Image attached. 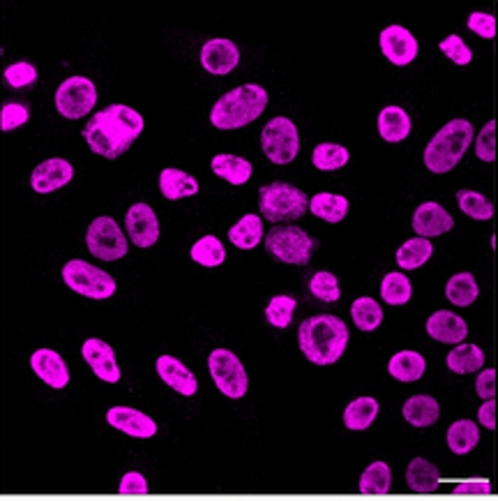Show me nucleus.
Returning a JSON list of instances; mask_svg holds the SVG:
<instances>
[{
    "label": "nucleus",
    "instance_id": "f257e3e1",
    "mask_svg": "<svg viewBox=\"0 0 498 501\" xmlns=\"http://www.w3.org/2000/svg\"><path fill=\"white\" fill-rule=\"evenodd\" d=\"M143 116L127 104H111L97 111L84 127V139L95 155L118 160L143 132Z\"/></svg>",
    "mask_w": 498,
    "mask_h": 501
},
{
    "label": "nucleus",
    "instance_id": "f03ea898",
    "mask_svg": "<svg viewBox=\"0 0 498 501\" xmlns=\"http://www.w3.org/2000/svg\"><path fill=\"white\" fill-rule=\"evenodd\" d=\"M298 344L309 363L332 365L347 351L348 326L335 315L309 316L298 328Z\"/></svg>",
    "mask_w": 498,
    "mask_h": 501
},
{
    "label": "nucleus",
    "instance_id": "7ed1b4c3",
    "mask_svg": "<svg viewBox=\"0 0 498 501\" xmlns=\"http://www.w3.org/2000/svg\"><path fill=\"white\" fill-rule=\"evenodd\" d=\"M268 107V91L258 84L238 86L215 102L210 123L217 130H238L254 123Z\"/></svg>",
    "mask_w": 498,
    "mask_h": 501
},
{
    "label": "nucleus",
    "instance_id": "20e7f679",
    "mask_svg": "<svg viewBox=\"0 0 498 501\" xmlns=\"http://www.w3.org/2000/svg\"><path fill=\"white\" fill-rule=\"evenodd\" d=\"M473 141V125L466 119H454L445 127L431 136L425 148V167L431 174H448L453 171Z\"/></svg>",
    "mask_w": 498,
    "mask_h": 501
},
{
    "label": "nucleus",
    "instance_id": "39448f33",
    "mask_svg": "<svg viewBox=\"0 0 498 501\" xmlns=\"http://www.w3.org/2000/svg\"><path fill=\"white\" fill-rule=\"evenodd\" d=\"M258 209L268 222H296L309 210V197L284 181H274L258 190Z\"/></svg>",
    "mask_w": 498,
    "mask_h": 501
},
{
    "label": "nucleus",
    "instance_id": "423d86ee",
    "mask_svg": "<svg viewBox=\"0 0 498 501\" xmlns=\"http://www.w3.org/2000/svg\"><path fill=\"white\" fill-rule=\"evenodd\" d=\"M62 282L74 293L93 300H107L116 293V280L84 259H72L62 266Z\"/></svg>",
    "mask_w": 498,
    "mask_h": 501
},
{
    "label": "nucleus",
    "instance_id": "0eeeda50",
    "mask_svg": "<svg viewBox=\"0 0 498 501\" xmlns=\"http://www.w3.org/2000/svg\"><path fill=\"white\" fill-rule=\"evenodd\" d=\"M265 250L282 264L305 266L312 259L314 241L307 231L296 225L273 226L265 234Z\"/></svg>",
    "mask_w": 498,
    "mask_h": 501
},
{
    "label": "nucleus",
    "instance_id": "6e6552de",
    "mask_svg": "<svg viewBox=\"0 0 498 501\" xmlns=\"http://www.w3.org/2000/svg\"><path fill=\"white\" fill-rule=\"evenodd\" d=\"M208 370H210V377H213L219 393H225L231 400L245 398L247 389H249V379H247L245 365L233 351L215 349L208 356Z\"/></svg>",
    "mask_w": 498,
    "mask_h": 501
},
{
    "label": "nucleus",
    "instance_id": "1a4fd4ad",
    "mask_svg": "<svg viewBox=\"0 0 498 501\" xmlns=\"http://www.w3.org/2000/svg\"><path fill=\"white\" fill-rule=\"evenodd\" d=\"M261 148L273 164H289L300 152V135L291 119L277 116L261 132Z\"/></svg>",
    "mask_w": 498,
    "mask_h": 501
},
{
    "label": "nucleus",
    "instance_id": "9d476101",
    "mask_svg": "<svg viewBox=\"0 0 498 501\" xmlns=\"http://www.w3.org/2000/svg\"><path fill=\"white\" fill-rule=\"evenodd\" d=\"M86 245H88L90 254H95L102 261H118L127 254V238H125L123 229L107 215L90 222L88 231H86Z\"/></svg>",
    "mask_w": 498,
    "mask_h": 501
},
{
    "label": "nucleus",
    "instance_id": "9b49d317",
    "mask_svg": "<svg viewBox=\"0 0 498 501\" xmlns=\"http://www.w3.org/2000/svg\"><path fill=\"white\" fill-rule=\"evenodd\" d=\"M97 104V88L88 77H69L56 91V109L69 120L84 119Z\"/></svg>",
    "mask_w": 498,
    "mask_h": 501
},
{
    "label": "nucleus",
    "instance_id": "f8f14e48",
    "mask_svg": "<svg viewBox=\"0 0 498 501\" xmlns=\"http://www.w3.org/2000/svg\"><path fill=\"white\" fill-rule=\"evenodd\" d=\"M379 45H381L383 56L392 65H397V68H406L418 56V40L404 26H388V29H383L381 35H379Z\"/></svg>",
    "mask_w": 498,
    "mask_h": 501
},
{
    "label": "nucleus",
    "instance_id": "ddd939ff",
    "mask_svg": "<svg viewBox=\"0 0 498 501\" xmlns=\"http://www.w3.org/2000/svg\"><path fill=\"white\" fill-rule=\"evenodd\" d=\"M125 229L136 248H152L159 238V220L148 203H135L125 215Z\"/></svg>",
    "mask_w": 498,
    "mask_h": 501
},
{
    "label": "nucleus",
    "instance_id": "4468645a",
    "mask_svg": "<svg viewBox=\"0 0 498 501\" xmlns=\"http://www.w3.org/2000/svg\"><path fill=\"white\" fill-rule=\"evenodd\" d=\"M81 356L90 365V370L95 372L97 379L107 383L120 382V367L116 363V351H113L111 344L100 338H88L81 344Z\"/></svg>",
    "mask_w": 498,
    "mask_h": 501
},
{
    "label": "nucleus",
    "instance_id": "2eb2a0df",
    "mask_svg": "<svg viewBox=\"0 0 498 501\" xmlns=\"http://www.w3.org/2000/svg\"><path fill=\"white\" fill-rule=\"evenodd\" d=\"M107 423L127 437H135V439H151L157 434V423L148 414L132 409V407H111L107 411Z\"/></svg>",
    "mask_w": 498,
    "mask_h": 501
},
{
    "label": "nucleus",
    "instance_id": "dca6fc26",
    "mask_svg": "<svg viewBox=\"0 0 498 501\" xmlns=\"http://www.w3.org/2000/svg\"><path fill=\"white\" fill-rule=\"evenodd\" d=\"M74 178V167L62 158H51L39 162L30 174V187L37 194H51L61 190Z\"/></svg>",
    "mask_w": 498,
    "mask_h": 501
},
{
    "label": "nucleus",
    "instance_id": "f3484780",
    "mask_svg": "<svg viewBox=\"0 0 498 501\" xmlns=\"http://www.w3.org/2000/svg\"><path fill=\"white\" fill-rule=\"evenodd\" d=\"M241 62V51L226 37H215L208 40L201 49V65L210 74H229L238 68Z\"/></svg>",
    "mask_w": 498,
    "mask_h": 501
},
{
    "label": "nucleus",
    "instance_id": "a211bd4d",
    "mask_svg": "<svg viewBox=\"0 0 498 501\" xmlns=\"http://www.w3.org/2000/svg\"><path fill=\"white\" fill-rule=\"evenodd\" d=\"M454 226L453 215L437 201L420 203L413 213V231L422 238H437Z\"/></svg>",
    "mask_w": 498,
    "mask_h": 501
},
{
    "label": "nucleus",
    "instance_id": "6ab92c4d",
    "mask_svg": "<svg viewBox=\"0 0 498 501\" xmlns=\"http://www.w3.org/2000/svg\"><path fill=\"white\" fill-rule=\"evenodd\" d=\"M30 367L51 389H65L69 383V367L58 351L42 347L30 356Z\"/></svg>",
    "mask_w": 498,
    "mask_h": 501
},
{
    "label": "nucleus",
    "instance_id": "aec40b11",
    "mask_svg": "<svg viewBox=\"0 0 498 501\" xmlns=\"http://www.w3.org/2000/svg\"><path fill=\"white\" fill-rule=\"evenodd\" d=\"M155 367L159 379L167 383L168 389H174L176 393L185 395V398L196 395V390H199V382H196L194 372H192L185 363H180L178 358H174V356H159Z\"/></svg>",
    "mask_w": 498,
    "mask_h": 501
},
{
    "label": "nucleus",
    "instance_id": "412c9836",
    "mask_svg": "<svg viewBox=\"0 0 498 501\" xmlns=\"http://www.w3.org/2000/svg\"><path fill=\"white\" fill-rule=\"evenodd\" d=\"M427 335L443 344H460L469 335V324L450 310H438L427 319Z\"/></svg>",
    "mask_w": 498,
    "mask_h": 501
},
{
    "label": "nucleus",
    "instance_id": "4be33fe9",
    "mask_svg": "<svg viewBox=\"0 0 498 501\" xmlns=\"http://www.w3.org/2000/svg\"><path fill=\"white\" fill-rule=\"evenodd\" d=\"M379 135L388 144H399L411 135V116L397 104H388L379 113Z\"/></svg>",
    "mask_w": 498,
    "mask_h": 501
},
{
    "label": "nucleus",
    "instance_id": "5701e85b",
    "mask_svg": "<svg viewBox=\"0 0 498 501\" xmlns=\"http://www.w3.org/2000/svg\"><path fill=\"white\" fill-rule=\"evenodd\" d=\"M210 169L215 176L225 178L231 185H245L254 174V167L249 160L241 158V155H229V152H219L210 162Z\"/></svg>",
    "mask_w": 498,
    "mask_h": 501
},
{
    "label": "nucleus",
    "instance_id": "b1692460",
    "mask_svg": "<svg viewBox=\"0 0 498 501\" xmlns=\"http://www.w3.org/2000/svg\"><path fill=\"white\" fill-rule=\"evenodd\" d=\"M427 370V361L425 356L418 354V351L404 349L397 351L392 356L390 363H388V372H390L392 379H397L402 383H413L420 382L422 374Z\"/></svg>",
    "mask_w": 498,
    "mask_h": 501
},
{
    "label": "nucleus",
    "instance_id": "393cba45",
    "mask_svg": "<svg viewBox=\"0 0 498 501\" xmlns=\"http://www.w3.org/2000/svg\"><path fill=\"white\" fill-rule=\"evenodd\" d=\"M159 190H162V197H167L168 201H178V199L199 194V181L187 171L168 167V169H162V174H159Z\"/></svg>",
    "mask_w": 498,
    "mask_h": 501
},
{
    "label": "nucleus",
    "instance_id": "a878e982",
    "mask_svg": "<svg viewBox=\"0 0 498 501\" xmlns=\"http://www.w3.org/2000/svg\"><path fill=\"white\" fill-rule=\"evenodd\" d=\"M406 483L418 495H431L441 483V473L437 464H431L425 457H413L406 467Z\"/></svg>",
    "mask_w": 498,
    "mask_h": 501
},
{
    "label": "nucleus",
    "instance_id": "bb28decb",
    "mask_svg": "<svg viewBox=\"0 0 498 501\" xmlns=\"http://www.w3.org/2000/svg\"><path fill=\"white\" fill-rule=\"evenodd\" d=\"M406 423H411L413 428H429L441 416V407L431 395H413L406 400L402 409Z\"/></svg>",
    "mask_w": 498,
    "mask_h": 501
},
{
    "label": "nucleus",
    "instance_id": "cd10ccee",
    "mask_svg": "<svg viewBox=\"0 0 498 501\" xmlns=\"http://www.w3.org/2000/svg\"><path fill=\"white\" fill-rule=\"evenodd\" d=\"M264 238L265 231L261 215H242L241 220L229 229V241L241 250H254Z\"/></svg>",
    "mask_w": 498,
    "mask_h": 501
},
{
    "label": "nucleus",
    "instance_id": "c85d7f7f",
    "mask_svg": "<svg viewBox=\"0 0 498 501\" xmlns=\"http://www.w3.org/2000/svg\"><path fill=\"white\" fill-rule=\"evenodd\" d=\"M309 213L331 222V225H337L348 215V199L342 194H332V192H319L309 199Z\"/></svg>",
    "mask_w": 498,
    "mask_h": 501
},
{
    "label": "nucleus",
    "instance_id": "c756f323",
    "mask_svg": "<svg viewBox=\"0 0 498 501\" xmlns=\"http://www.w3.org/2000/svg\"><path fill=\"white\" fill-rule=\"evenodd\" d=\"M431 254H434V245L429 238L415 236L397 250V266L402 271H418L431 259Z\"/></svg>",
    "mask_w": 498,
    "mask_h": 501
},
{
    "label": "nucleus",
    "instance_id": "7c9ffc66",
    "mask_svg": "<svg viewBox=\"0 0 498 501\" xmlns=\"http://www.w3.org/2000/svg\"><path fill=\"white\" fill-rule=\"evenodd\" d=\"M379 402L374 398H358V400H353L351 405L344 409V425L353 432H363L376 421L379 416Z\"/></svg>",
    "mask_w": 498,
    "mask_h": 501
},
{
    "label": "nucleus",
    "instance_id": "2f4dec72",
    "mask_svg": "<svg viewBox=\"0 0 498 501\" xmlns=\"http://www.w3.org/2000/svg\"><path fill=\"white\" fill-rule=\"evenodd\" d=\"M450 370L454 374H470V372L482 370L485 365V351L478 347V344H457L453 351L445 358Z\"/></svg>",
    "mask_w": 498,
    "mask_h": 501
},
{
    "label": "nucleus",
    "instance_id": "473e14b6",
    "mask_svg": "<svg viewBox=\"0 0 498 501\" xmlns=\"http://www.w3.org/2000/svg\"><path fill=\"white\" fill-rule=\"evenodd\" d=\"M478 296H480V287H478L476 277L470 273H457L445 284V299L457 308H469V305L476 303Z\"/></svg>",
    "mask_w": 498,
    "mask_h": 501
},
{
    "label": "nucleus",
    "instance_id": "72a5a7b5",
    "mask_svg": "<svg viewBox=\"0 0 498 501\" xmlns=\"http://www.w3.org/2000/svg\"><path fill=\"white\" fill-rule=\"evenodd\" d=\"M390 485H392V469L390 464L386 462H371L370 467L364 469L363 476H360V492L367 497L376 495H388L390 492Z\"/></svg>",
    "mask_w": 498,
    "mask_h": 501
},
{
    "label": "nucleus",
    "instance_id": "f704fd0d",
    "mask_svg": "<svg viewBox=\"0 0 498 501\" xmlns=\"http://www.w3.org/2000/svg\"><path fill=\"white\" fill-rule=\"evenodd\" d=\"M480 441V428L473 421H457L448 430V448L454 456H466L478 446Z\"/></svg>",
    "mask_w": 498,
    "mask_h": 501
},
{
    "label": "nucleus",
    "instance_id": "c9c22d12",
    "mask_svg": "<svg viewBox=\"0 0 498 501\" xmlns=\"http://www.w3.org/2000/svg\"><path fill=\"white\" fill-rule=\"evenodd\" d=\"M190 257L196 261L199 266H206V268H217L226 261V250L222 245L217 236H203L192 245Z\"/></svg>",
    "mask_w": 498,
    "mask_h": 501
},
{
    "label": "nucleus",
    "instance_id": "e433bc0d",
    "mask_svg": "<svg viewBox=\"0 0 498 501\" xmlns=\"http://www.w3.org/2000/svg\"><path fill=\"white\" fill-rule=\"evenodd\" d=\"M351 316L353 324L364 333H371L381 326L383 321V308L376 303L370 296H360V299L353 300L351 305Z\"/></svg>",
    "mask_w": 498,
    "mask_h": 501
},
{
    "label": "nucleus",
    "instance_id": "4c0bfd02",
    "mask_svg": "<svg viewBox=\"0 0 498 501\" xmlns=\"http://www.w3.org/2000/svg\"><path fill=\"white\" fill-rule=\"evenodd\" d=\"M413 296V284L404 273H388L381 282V299L388 305H406Z\"/></svg>",
    "mask_w": 498,
    "mask_h": 501
},
{
    "label": "nucleus",
    "instance_id": "58836bf2",
    "mask_svg": "<svg viewBox=\"0 0 498 501\" xmlns=\"http://www.w3.org/2000/svg\"><path fill=\"white\" fill-rule=\"evenodd\" d=\"M348 151L339 144H319L312 152V164L319 171H337L348 164Z\"/></svg>",
    "mask_w": 498,
    "mask_h": 501
},
{
    "label": "nucleus",
    "instance_id": "ea45409f",
    "mask_svg": "<svg viewBox=\"0 0 498 501\" xmlns=\"http://www.w3.org/2000/svg\"><path fill=\"white\" fill-rule=\"evenodd\" d=\"M298 300L293 296H286V293H280V296H273L270 303L265 305V319H268L270 326L274 328H289L293 321V315H296Z\"/></svg>",
    "mask_w": 498,
    "mask_h": 501
},
{
    "label": "nucleus",
    "instance_id": "a19ab883",
    "mask_svg": "<svg viewBox=\"0 0 498 501\" xmlns=\"http://www.w3.org/2000/svg\"><path fill=\"white\" fill-rule=\"evenodd\" d=\"M457 203L464 210V215H469L473 220H492L494 218V203L476 190L457 192Z\"/></svg>",
    "mask_w": 498,
    "mask_h": 501
},
{
    "label": "nucleus",
    "instance_id": "79ce46f5",
    "mask_svg": "<svg viewBox=\"0 0 498 501\" xmlns=\"http://www.w3.org/2000/svg\"><path fill=\"white\" fill-rule=\"evenodd\" d=\"M309 292H312L314 299L323 300V303H337L342 296L339 280L328 271H319L309 280Z\"/></svg>",
    "mask_w": 498,
    "mask_h": 501
},
{
    "label": "nucleus",
    "instance_id": "37998d69",
    "mask_svg": "<svg viewBox=\"0 0 498 501\" xmlns=\"http://www.w3.org/2000/svg\"><path fill=\"white\" fill-rule=\"evenodd\" d=\"M3 77H5V81L12 88H26V86H33L37 81V68L33 62L26 61L12 62L10 68H5Z\"/></svg>",
    "mask_w": 498,
    "mask_h": 501
},
{
    "label": "nucleus",
    "instance_id": "c03bdc74",
    "mask_svg": "<svg viewBox=\"0 0 498 501\" xmlns=\"http://www.w3.org/2000/svg\"><path fill=\"white\" fill-rule=\"evenodd\" d=\"M29 119L30 111L26 104H21V102H7V104H3V109H0V130H17V127L29 123Z\"/></svg>",
    "mask_w": 498,
    "mask_h": 501
},
{
    "label": "nucleus",
    "instance_id": "a18cd8bd",
    "mask_svg": "<svg viewBox=\"0 0 498 501\" xmlns=\"http://www.w3.org/2000/svg\"><path fill=\"white\" fill-rule=\"evenodd\" d=\"M496 120L485 123L476 139V155L482 162H494L496 160Z\"/></svg>",
    "mask_w": 498,
    "mask_h": 501
},
{
    "label": "nucleus",
    "instance_id": "49530a36",
    "mask_svg": "<svg viewBox=\"0 0 498 501\" xmlns=\"http://www.w3.org/2000/svg\"><path fill=\"white\" fill-rule=\"evenodd\" d=\"M438 49H441L454 65H469V62L473 61V51L469 49V45L461 40L460 35H448V37L438 45Z\"/></svg>",
    "mask_w": 498,
    "mask_h": 501
},
{
    "label": "nucleus",
    "instance_id": "de8ad7c7",
    "mask_svg": "<svg viewBox=\"0 0 498 501\" xmlns=\"http://www.w3.org/2000/svg\"><path fill=\"white\" fill-rule=\"evenodd\" d=\"M118 492L123 497H146L148 495V480L143 473L139 472H129L125 473L120 485H118Z\"/></svg>",
    "mask_w": 498,
    "mask_h": 501
},
{
    "label": "nucleus",
    "instance_id": "09e8293b",
    "mask_svg": "<svg viewBox=\"0 0 498 501\" xmlns=\"http://www.w3.org/2000/svg\"><path fill=\"white\" fill-rule=\"evenodd\" d=\"M469 29L485 40H492V37H496V19L487 12H473L469 17Z\"/></svg>",
    "mask_w": 498,
    "mask_h": 501
},
{
    "label": "nucleus",
    "instance_id": "8fccbe9b",
    "mask_svg": "<svg viewBox=\"0 0 498 501\" xmlns=\"http://www.w3.org/2000/svg\"><path fill=\"white\" fill-rule=\"evenodd\" d=\"M496 370H494V367L482 370L476 379V393L480 395L482 400H492V398H496Z\"/></svg>",
    "mask_w": 498,
    "mask_h": 501
},
{
    "label": "nucleus",
    "instance_id": "3c124183",
    "mask_svg": "<svg viewBox=\"0 0 498 501\" xmlns=\"http://www.w3.org/2000/svg\"><path fill=\"white\" fill-rule=\"evenodd\" d=\"M454 497H485L492 495V483L487 479H473V480H464L454 488L453 492Z\"/></svg>",
    "mask_w": 498,
    "mask_h": 501
},
{
    "label": "nucleus",
    "instance_id": "603ef678",
    "mask_svg": "<svg viewBox=\"0 0 498 501\" xmlns=\"http://www.w3.org/2000/svg\"><path fill=\"white\" fill-rule=\"evenodd\" d=\"M496 409H498V405H496V400H485L480 405V409H478V423H480L482 428H487V430H496V425H498V421H496Z\"/></svg>",
    "mask_w": 498,
    "mask_h": 501
}]
</instances>
